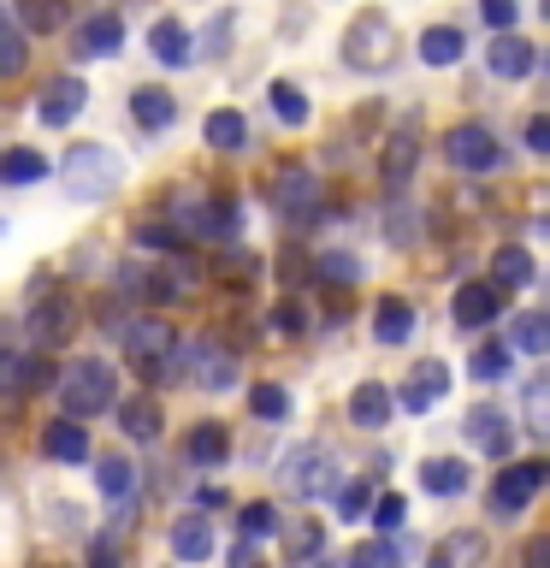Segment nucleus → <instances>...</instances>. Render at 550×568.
I'll return each instance as SVG.
<instances>
[{
  "label": "nucleus",
  "mask_w": 550,
  "mask_h": 568,
  "mask_svg": "<svg viewBox=\"0 0 550 568\" xmlns=\"http://www.w3.org/2000/svg\"><path fill=\"white\" fill-rule=\"evenodd\" d=\"M60 408H65V420H89V415H106V408L119 403V373L101 362V355H78L60 379Z\"/></svg>",
  "instance_id": "1"
},
{
  "label": "nucleus",
  "mask_w": 550,
  "mask_h": 568,
  "mask_svg": "<svg viewBox=\"0 0 550 568\" xmlns=\"http://www.w3.org/2000/svg\"><path fill=\"white\" fill-rule=\"evenodd\" d=\"M119 337H124V355H131V367L142 379H154V385L184 379V349H177V332L166 320H136V326H124Z\"/></svg>",
  "instance_id": "2"
},
{
  "label": "nucleus",
  "mask_w": 550,
  "mask_h": 568,
  "mask_svg": "<svg viewBox=\"0 0 550 568\" xmlns=\"http://www.w3.org/2000/svg\"><path fill=\"white\" fill-rule=\"evenodd\" d=\"M119 178H124V166L106 142H78V149H65V160H60V184H65L71 202H101V195L119 190Z\"/></svg>",
  "instance_id": "3"
},
{
  "label": "nucleus",
  "mask_w": 550,
  "mask_h": 568,
  "mask_svg": "<svg viewBox=\"0 0 550 568\" xmlns=\"http://www.w3.org/2000/svg\"><path fill=\"white\" fill-rule=\"evenodd\" d=\"M390 42H397V30H390V18L379 7L355 12L349 30H344V65L349 71H385L390 65Z\"/></svg>",
  "instance_id": "4"
},
{
  "label": "nucleus",
  "mask_w": 550,
  "mask_h": 568,
  "mask_svg": "<svg viewBox=\"0 0 550 568\" xmlns=\"http://www.w3.org/2000/svg\"><path fill=\"white\" fill-rule=\"evenodd\" d=\"M24 332H30V344H35V349H60L65 337H71V296H65V291H53L48 278H35L30 314H24Z\"/></svg>",
  "instance_id": "5"
},
{
  "label": "nucleus",
  "mask_w": 550,
  "mask_h": 568,
  "mask_svg": "<svg viewBox=\"0 0 550 568\" xmlns=\"http://www.w3.org/2000/svg\"><path fill=\"white\" fill-rule=\"evenodd\" d=\"M184 237H202L213 248H231L243 237V207L225 202V195H202V202L184 207Z\"/></svg>",
  "instance_id": "6"
},
{
  "label": "nucleus",
  "mask_w": 550,
  "mask_h": 568,
  "mask_svg": "<svg viewBox=\"0 0 550 568\" xmlns=\"http://www.w3.org/2000/svg\"><path fill=\"white\" fill-rule=\"evenodd\" d=\"M444 160L461 172H497L503 166V142L491 136V124H450L444 131Z\"/></svg>",
  "instance_id": "7"
},
{
  "label": "nucleus",
  "mask_w": 550,
  "mask_h": 568,
  "mask_svg": "<svg viewBox=\"0 0 550 568\" xmlns=\"http://www.w3.org/2000/svg\"><path fill=\"white\" fill-rule=\"evenodd\" d=\"M544 486H550V456L509 462V468L497 474V486H491V509H497V515H521V509H527Z\"/></svg>",
  "instance_id": "8"
},
{
  "label": "nucleus",
  "mask_w": 550,
  "mask_h": 568,
  "mask_svg": "<svg viewBox=\"0 0 550 568\" xmlns=\"http://www.w3.org/2000/svg\"><path fill=\"white\" fill-rule=\"evenodd\" d=\"M273 207H278L284 225H308L314 213H319V184H314V172H308V166H284V172L273 178Z\"/></svg>",
  "instance_id": "9"
},
{
  "label": "nucleus",
  "mask_w": 550,
  "mask_h": 568,
  "mask_svg": "<svg viewBox=\"0 0 550 568\" xmlns=\"http://www.w3.org/2000/svg\"><path fill=\"white\" fill-rule=\"evenodd\" d=\"M461 433H468V444H473L479 456H491V462H503V456L515 450V426H509V415H503V408H491V403L468 408V420H461Z\"/></svg>",
  "instance_id": "10"
},
{
  "label": "nucleus",
  "mask_w": 550,
  "mask_h": 568,
  "mask_svg": "<svg viewBox=\"0 0 550 568\" xmlns=\"http://www.w3.org/2000/svg\"><path fill=\"white\" fill-rule=\"evenodd\" d=\"M450 314H456V326H468V332H486L497 314H503V291L486 278H473V284H456V296H450Z\"/></svg>",
  "instance_id": "11"
},
{
  "label": "nucleus",
  "mask_w": 550,
  "mask_h": 568,
  "mask_svg": "<svg viewBox=\"0 0 550 568\" xmlns=\"http://www.w3.org/2000/svg\"><path fill=\"white\" fill-rule=\"evenodd\" d=\"M119 48H124V18L119 12H95L71 30V53H78V60H113Z\"/></svg>",
  "instance_id": "12"
},
{
  "label": "nucleus",
  "mask_w": 550,
  "mask_h": 568,
  "mask_svg": "<svg viewBox=\"0 0 550 568\" xmlns=\"http://www.w3.org/2000/svg\"><path fill=\"white\" fill-rule=\"evenodd\" d=\"M184 373L207 390H231L237 385V355L220 344H195V349H184Z\"/></svg>",
  "instance_id": "13"
},
{
  "label": "nucleus",
  "mask_w": 550,
  "mask_h": 568,
  "mask_svg": "<svg viewBox=\"0 0 550 568\" xmlns=\"http://www.w3.org/2000/svg\"><path fill=\"white\" fill-rule=\"evenodd\" d=\"M124 296H136V302H177L184 296V273L177 266H124Z\"/></svg>",
  "instance_id": "14"
},
{
  "label": "nucleus",
  "mask_w": 550,
  "mask_h": 568,
  "mask_svg": "<svg viewBox=\"0 0 550 568\" xmlns=\"http://www.w3.org/2000/svg\"><path fill=\"white\" fill-rule=\"evenodd\" d=\"M390 415H397V397H390V385L361 379V385L349 390V420L361 426V433H385Z\"/></svg>",
  "instance_id": "15"
},
{
  "label": "nucleus",
  "mask_w": 550,
  "mask_h": 568,
  "mask_svg": "<svg viewBox=\"0 0 550 568\" xmlns=\"http://www.w3.org/2000/svg\"><path fill=\"white\" fill-rule=\"evenodd\" d=\"M284 479H291V491H296V497L332 491V456L319 450V444H302V450L284 462Z\"/></svg>",
  "instance_id": "16"
},
{
  "label": "nucleus",
  "mask_w": 550,
  "mask_h": 568,
  "mask_svg": "<svg viewBox=\"0 0 550 568\" xmlns=\"http://www.w3.org/2000/svg\"><path fill=\"white\" fill-rule=\"evenodd\" d=\"M83 95H89L83 78H60V83H48V89H42V101H35V119H42L48 131H65V124L83 113Z\"/></svg>",
  "instance_id": "17"
},
{
  "label": "nucleus",
  "mask_w": 550,
  "mask_h": 568,
  "mask_svg": "<svg viewBox=\"0 0 550 568\" xmlns=\"http://www.w3.org/2000/svg\"><path fill=\"white\" fill-rule=\"evenodd\" d=\"M415 166H420V142H415V131H390V136H385V154H379V178H385V190H390V195L408 190Z\"/></svg>",
  "instance_id": "18"
},
{
  "label": "nucleus",
  "mask_w": 550,
  "mask_h": 568,
  "mask_svg": "<svg viewBox=\"0 0 550 568\" xmlns=\"http://www.w3.org/2000/svg\"><path fill=\"white\" fill-rule=\"evenodd\" d=\"M444 390H450V367H444V362H420L415 373H408V385L397 390V403L415 408V415H426V408H432Z\"/></svg>",
  "instance_id": "19"
},
{
  "label": "nucleus",
  "mask_w": 550,
  "mask_h": 568,
  "mask_svg": "<svg viewBox=\"0 0 550 568\" xmlns=\"http://www.w3.org/2000/svg\"><path fill=\"white\" fill-rule=\"evenodd\" d=\"M486 65H491V78H532V65H539V53H532V42H521V36H497V42L486 48Z\"/></svg>",
  "instance_id": "20"
},
{
  "label": "nucleus",
  "mask_w": 550,
  "mask_h": 568,
  "mask_svg": "<svg viewBox=\"0 0 550 568\" xmlns=\"http://www.w3.org/2000/svg\"><path fill=\"white\" fill-rule=\"evenodd\" d=\"M149 48H154V60L172 65V71H184L195 60V42H190V30L177 24V18H154V24H149Z\"/></svg>",
  "instance_id": "21"
},
{
  "label": "nucleus",
  "mask_w": 550,
  "mask_h": 568,
  "mask_svg": "<svg viewBox=\"0 0 550 568\" xmlns=\"http://www.w3.org/2000/svg\"><path fill=\"white\" fill-rule=\"evenodd\" d=\"M113 408H119V426H124L131 438H142V444L160 438V426H166V415H160V397H154V390H136V397H124V403H113Z\"/></svg>",
  "instance_id": "22"
},
{
  "label": "nucleus",
  "mask_w": 550,
  "mask_h": 568,
  "mask_svg": "<svg viewBox=\"0 0 550 568\" xmlns=\"http://www.w3.org/2000/svg\"><path fill=\"white\" fill-rule=\"evenodd\" d=\"M532 278H539V266H532V255H527L521 243H503V248L491 255V284H497L503 296H509V291H527Z\"/></svg>",
  "instance_id": "23"
},
{
  "label": "nucleus",
  "mask_w": 550,
  "mask_h": 568,
  "mask_svg": "<svg viewBox=\"0 0 550 568\" xmlns=\"http://www.w3.org/2000/svg\"><path fill=\"white\" fill-rule=\"evenodd\" d=\"M131 119L142 124V131H166V124L177 119L172 89H160V83H142V89H131Z\"/></svg>",
  "instance_id": "24"
},
{
  "label": "nucleus",
  "mask_w": 550,
  "mask_h": 568,
  "mask_svg": "<svg viewBox=\"0 0 550 568\" xmlns=\"http://www.w3.org/2000/svg\"><path fill=\"white\" fill-rule=\"evenodd\" d=\"M184 456L195 462V468H220V462L231 456L225 426H220V420H195V426H190V438H184Z\"/></svg>",
  "instance_id": "25"
},
{
  "label": "nucleus",
  "mask_w": 550,
  "mask_h": 568,
  "mask_svg": "<svg viewBox=\"0 0 550 568\" xmlns=\"http://www.w3.org/2000/svg\"><path fill=\"white\" fill-rule=\"evenodd\" d=\"M42 456L48 462H89V433L78 420H48L42 426Z\"/></svg>",
  "instance_id": "26"
},
{
  "label": "nucleus",
  "mask_w": 550,
  "mask_h": 568,
  "mask_svg": "<svg viewBox=\"0 0 550 568\" xmlns=\"http://www.w3.org/2000/svg\"><path fill=\"white\" fill-rule=\"evenodd\" d=\"M373 337H379V344H408V337H415V308H408L403 296H379V308H373Z\"/></svg>",
  "instance_id": "27"
},
{
  "label": "nucleus",
  "mask_w": 550,
  "mask_h": 568,
  "mask_svg": "<svg viewBox=\"0 0 550 568\" xmlns=\"http://www.w3.org/2000/svg\"><path fill=\"white\" fill-rule=\"evenodd\" d=\"M420 491H426V497H461V491H468V462L432 456V462L420 468Z\"/></svg>",
  "instance_id": "28"
},
{
  "label": "nucleus",
  "mask_w": 550,
  "mask_h": 568,
  "mask_svg": "<svg viewBox=\"0 0 550 568\" xmlns=\"http://www.w3.org/2000/svg\"><path fill=\"white\" fill-rule=\"evenodd\" d=\"M213 278H225L231 291H248V284L261 278V255H255V248H243V243H231V248L213 255Z\"/></svg>",
  "instance_id": "29"
},
{
  "label": "nucleus",
  "mask_w": 550,
  "mask_h": 568,
  "mask_svg": "<svg viewBox=\"0 0 550 568\" xmlns=\"http://www.w3.org/2000/svg\"><path fill=\"white\" fill-rule=\"evenodd\" d=\"M172 557L177 562H207L213 557V527L202 515H184V521L172 527Z\"/></svg>",
  "instance_id": "30"
},
{
  "label": "nucleus",
  "mask_w": 550,
  "mask_h": 568,
  "mask_svg": "<svg viewBox=\"0 0 550 568\" xmlns=\"http://www.w3.org/2000/svg\"><path fill=\"white\" fill-rule=\"evenodd\" d=\"M53 166H48V154H35V149H7L0 154V184L18 190V184H42Z\"/></svg>",
  "instance_id": "31"
},
{
  "label": "nucleus",
  "mask_w": 550,
  "mask_h": 568,
  "mask_svg": "<svg viewBox=\"0 0 550 568\" xmlns=\"http://www.w3.org/2000/svg\"><path fill=\"white\" fill-rule=\"evenodd\" d=\"M207 142L220 154H237L243 142H248V119L237 113V106H220V113H207Z\"/></svg>",
  "instance_id": "32"
},
{
  "label": "nucleus",
  "mask_w": 550,
  "mask_h": 568,
  "mask_svg": "<svg viewBox=\"0 0 550 568\" xmlns=\"http://www.w3.org/2000/svg\"><path fill=\"white\" fill-rule=\"evenodd\" d=\"M95 491L106 497V504L131 497V491H136V468H131L124 456H101V462H95Z\"/></svg>",
  "instance_id": "33"
},
{
  "label": "nucleus",
  "mask_w": 550,
  "mask_h": 568,
  "mask_svg": "<svg viewBox=\"0 0 550 568\" xmlns=\"http://www.w3.org/2000/svg\"><path fill=\"white\" fill-rule=\"evenodd\" d=\"M461 53H468V42H461L456 24H432V30L420 36V60L426 65H456Z\"/></svg>",
  "instance_id": "34"
},
{
  "label": "nucleus",
  "mask_w": 550,
  "mask_h": 568,
  "mask_svg": "<svg viewBox=\"0 0 550 568\" xmlns=\"http://www.w3.org/2000/svg\"><path fill=\"white\" fill-rule=\"evenodd\" d=\"M12 7H18V24L30 36H53L65 24V0H12Z\"/></svg>",
  "instance_id": "35"
},
{
  "label": "nucleus",
  "mask_w": 550,
  "mask_h": 568,
  "mask_svg": "<svg viewBox=\"0 0 550 568\" xmlns=\"http://www.w3.org/2000/svg\"><path fill=\"white\" fill-rule=\"evenodd\" d=\"M521 408H527V426H532V433H550V367L527 379V390H521Z\"/></svg>",
  "instance_id": "36"
},
{
  "label": "nucleus",
  "mask_w": 550,
  "mask_h": 568,
  "mask_svg": "<svg viewBox=\"0 0 550 568\" xmlns=\"http://www.w3.org/2000/svg\"><path fill=\"white\" fill-rule=\"evenodd\" d=\"M515 349L521 355H550V308L515 320Z\"/></svg>",
  "instance_id": "37"
},
{
  "label": "nucleus",
  "mask_w": 550,
  "mask_h": 568,
  "mask_svg": "<svg viewBox=\"0 0 550 568\" xmlns=\"http://www.w3.org/2000/svg\"><path fill=\"white\" fill-rule=\"evenodd\" d=\"M266 95H273V113L284 119V124H308V95H302V83H291V78H278L273 89H266Z\"/></svg>",
  "instance_id": "38"
},
{
  "label": "nucleus",
  "mask_w": 550,
  "mask_h": 568,
  "mask_svg": "<svg viewBox=\"0 0 550 568\" xmlns=\"http://www.w3.org/2000/svg\"><path fill=\"white\" fill-rule=\"evenodd\" d=\"M344 568H403V550H397V539H367L344 557Z\"/></svg>",
  "instance_id": "39"
},
{
  "label": "nucleus",
  "mask_w": 550,
  "mask_h": 568,
  "mask_svg": "<svg viewBox=\"0 0 550 568\" xmlns=\"http://www.w3.org/2000/svg\"><path fill=\"white\" fill-rule=\"evenodd\" d=\"M468 373L479 385H497V379H509V349L503 344H479L473 355H468Z\"/></svg>",
  "instance_id": "40"
},
{
  "label": "nucleus",
  "mask_w": 550,
  "mask_h": 568,
  "mask_svg": "<svg viewBox=\"0 0 550 568\" xmlns=\"http://www.w3.org/2000/svg\"><path fill=\"white\" fill-rule=\"evenodd\" d=\"M314 273L326 278V284H344V291H349V284H361V261L344 255V248H326V255L314 261Z\"/></svg>",
  "instance_id": "41"
},
{
  "label": "nucleus",
  "mask_w": 550,
  "mask_h": 568,
  "mask_svg": "<svg viewBox=\"0 0 550 568\" xmlns=\"http://www.w3.org/2000/svg\"><path fill=\"white\" fill-rule=\"evenodd\" d=\"M30 60V48H24V30H12L7 18H0V78H18Z\"/></svg>",
  "instance_id": "42"
},
{
  "label": "nucleus",
  "mask_w": 550,
  "mask_h": 568,
  "mask_svg": "<svg viewBox=\"0 0 550 568\" xmlns=\"http://www.w3.org/2000/svg\"><path fill=\"white\" fill-rule=\"evenodd\" d=\"M131 237H136V248H160V255H172V248L184 243V231H172L166 220H136Z\"/></svg>",
  "instance_id": "43"
},
{
  "label": "nucleus",
  "mask_w": 550,
  "mask_h": 568,
  "mask_svg": "<svg viewBox=\"0 0 550 568\" xmlns=\"http://www.w3.org/2000/svg\"><path fill=\"white\" fill-rule=\"evenodd\" d=\"M248 408L261 420H284L291 415V397H284V385H248Z\"/></svg>",
  "instance_id": "44"
},
{
  "label": "nucleus",
  "mask_w": 550,
  "mask_h": 568,
  "mask_svg": "<svg viewBox=\"0 0 550 568\" xmlns=\"http://www.w3.org/2000/svg\"><path fill=\"white\" fill-rule=\"evenodd\" d=\"M373 527H379V539H390V532H397L403 521H408V504H403V497L397 491H385V497H373Z\"/></svg>",
  "instance_id": "45"
},
{
  "label": "nucleus",
  "mask_w": 550,
  "mask_h": 568,
  "mask_svg": "<svg viewBox=\"0 0 550 568\" xmlns=\"http://www.w3.org/2000/svg\"><path fill=\"white\" fill-rule=\"evenodd\" d=\"M332 504H337V515H344V521H361V515L373 509V497H367L361 479H349V486H332Z\"/></svg>",
  "instance_id": "46"
},
{
  "label": "nucleus",
  "mask_w": 550,
  "mask_h": 568,
  "mask_svg": "<svg viewBox=\"0 0 550 568\" xmlns=\"http://www.w3.org/2000/svg\"><path fill=\"white\" fill-rule=\"evenodd\" d=\"M237 527H243V539H273V532H278V509L273 504H248L237 515Z\"/></svg>",
  "instance_id": "47"
},
{
  "label": "nucleus",
  "mask_w": 550,
  "mask_h": 568,
  "mask_svg": "<svg viewBox=\"0 0 550 568\" xmlns=\"http://www.w3.org/2000/svg\"><path fill=\"white\" fill-rule=\"evenodd\" d=\"M284 545H291V557H319L326 532H319V521H296L291 532H284Z\"/></svg>",
  "instance_id": "48"
},
{
  "label": "nucleus",
  "mask_w": 550,
  "mask_h": 568,
  "mask_svg": "<svg viewBox=\"0 0 550 568\" xmlns=\"http://www.w3.org/2000/svg\"><path fill=\"white\" fill-rule=\"evenodd\" d=\"M273 332H284V337H302V332H308V308H302L296 296H284L278 308H273Z\"/></svg>",
  "instance_id": "49"
},
{
  "label": "nucleus",
  "mask_w": 550,
  "mask_h": 568,
  "mask_svg": "<svg viewBox=\"0 0 550 568\" xmlns=\"http://www.w3.org/2000/svg\"><path fill=\"white\" fill-rule=\"evenodd\" d=\"M479 18H486V30L509 36V30H515V18H521V7H515V0H479Z\"/></svg>",
  "instance_id": "50"
},
{
  "label": "nucleus",
  "mask_w": 550,
  "mask_h": 568,
  "mask_svg": "<svg viewBox=\"0 0 550 568\" xmlns=\"http://www.w3.org/2000/svg\"><path fill=\"white\" fill-rule=\"evenodd\" d=\"M18 379H24V355H12L7 344H0V397H24Z\"/></svg>",
  "instance_id": "51"
},
{
  "label": "nucleus",
  "mask_w": 550,
  "mask_h": 568,
  "mask_svg": "<svg viewBox=\"0 0 550 568\" xmlns=\"http://www.w3.org/2000/svg\"><path fill=\"white\" fill-rule=\"evenodd\" d=\"M53 385V362L48 355H30L24 362V379H18V390H48Z\"/></svg>",
  "instance_id": "52"
},
{
  "label": "nucleus",
  "mask_w": 550,
  "mask_h": 568,
  "mask_svg": "<svg viewBox=\"0 0 550 568\" xmlns=\"http://www.w3.org/2000/svg\"><path fill=\"white\" fill-rule=\"evenodd\" d=\"M225 42H231V12H220V18L207 24V36H202V53H207V60H220Z\"/></svg>",
  "instance_id": "53"
},
{
  "label": "nucleus",
  "mask_w": 550,
  "mask_h": 568,
  "mask_svg": "<svg viewBox=\"0 0 550 568\" xmlns=\"http://www.w3.org/2000/svg\"><path fill=\"white\" fill-rule=\"evenodd\" d=\"M521 136H527L532 154H550V113H532V119L521 124Z\"/></svg>",
  "instance_id": "54"
},
{
  "label": "nucleus",
  "mask_w": 550,
  "mask_h": 568,
  "mask_svg": "<svg viewBox=\"0 0 550 568\" xmlns=\"http://www.w3.org/2000/svg\"><path fill=\"white\" fill-rule=\"evenodd\" d=\"M521 568H550V532H532L521 545Z\"/></svg>",
  "instance_id": "55"
},
{
  "label": "nucleus",
  "mask_w": 550,
  "mask_h": 568,
  "mask_svg": "<svg viewBox=\"0 0 550 568\" xmlns=\"http://www.w3.org/2000/svg\"><path fill=\"white\" fill-rule=\"evenodd\" d=\"M385 231H390V243H415V213H408V207L385 213Z\"/></svg>",
  "instance_id": "56"
},
{
  "label": "nucleus",
  "mask_w": 550,
  "mask_h": 568,
  "mask_svg": "<svg viewBox=\"0 0 550 568\" xmlns=\"http://www.w3.org/2000/svg\"><path fill=\"white\" fill-rule=\"evenodd\" d=\"M124 562V550L113 545V539H95V545H89V568H119Z\"/></svg>",
  "instance_id": "57"
},
{
  "label": "nucleus",
  "mask_w": 550,
  "mask_h": 568,
  "mask_svg": "<svg viewBox=\"0 0 550 568\" xmlns=\"http://www.w3.org/2000/svg\"><path fill=\"white\" fill-rule=\"evenodd\" d=\"M231 568H266V557L243 539V545H231Z\"/></svg>",
  "instance_id": "58"
},
{
  "label": "nucleus",
  "mask_w": 550,
  "mask_h": 568,
  "mask_svg": "<svg viewBox=\"0 0 550 568\" xmlns=\"http://www.w3.org/2000/svg\"><path fill=\"white\" fill-rule=\"evenodd\" d=\"M532 231H539V237H550V220H539V225H532Z\"/></svg>",
  "instance_id": "59"
},
{
  "label": "nucleus",
  "mask_w": 550,
  "mask_h": 568,
  "mask_svg": "<svg viewBox=\"0 0 550 568\" xmlns=\"http://www.w3.org/2000/svg\"><path fill=\"white\" fill-rule=\"evenodd\" d=\"M35 568H60V562H35Z\"/></svg>",
  "instance_id": "60"
},
{
  "label": "nucleus",
  "mask_w": 550,
  "mask_h": 568,
  "mask_svg": "<svg viewBox=\"0 0 550 568\" xmlns=\"http://www.w3.org/2000/svg\"><path fill=\"white\" fill-rule=\"evenodd\" d=\"M539 12H544V18H550V0H544V7H539Z\"/></svg>",
  "instance_id": "61"
},
{
  "label": "nucleus",
  "mask_w": 550,
  "mask_h": 568,
  "mask_svg": "<svg viewBox=\"0 0 550 568\" xmlns=\"http://www.w3.org/2000/svg\"><path fill=\"white\" fill-rule=\"evenodd\" d=\"M544 65H550V60H544Z\"/></svg>",
  "instance_id": "62"
}]
</instances>
